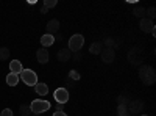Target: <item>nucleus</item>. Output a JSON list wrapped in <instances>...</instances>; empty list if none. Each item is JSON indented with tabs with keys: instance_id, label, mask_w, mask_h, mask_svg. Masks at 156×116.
Wrapping results in <instances>:
<instances>
[{
	"instance_id": "17",
	"label": "nucleus",
	"mask_w": 156,
	"mask_h": 116,
	"mask_svg": "<svg viewBox=\"0 0 156 116\" xmlns=\"http://www.w3.org/2000/svg\"><path fill=\"white\" fill-rule=\"evenodd\" d=\"M9 54H11V50L8 47H0V61H5L9 58Z\"/></svg>"
},
{
	"instance_id": "8",
	"label": "nucleus",
	"mask_w": 156,
	"mask_h": 116,
	"mask_svg": "<svg viewBox=\"0 0 156 116\" xmlns=\"http://www.w3.org/2000/svg\"><path fill=\"white\" fill-rule=\"evenodd\" d=\"M139 27H140L142 32H145V33H153L154 32V22L147 19V17H144V19H140Z\"/></svg>"
},
{
	"instance_id": "27",
	"label": "nucleus",
	"mask_w": 156,
	"mask_h": 116,
	"mask_svg": "<svg viewBox=\"0 0 156 116\" xmlns=\"http://www.w3.org/2000/svg\"><path fill=\"white\" fill-rule=\"evenodd\" d=\"M53 116H67V114L64 113V111H55V113H53Z\"/></svg>"
},
{
	"instance_id": "25",
	"label": "nucleus",
	"mask_w": 156,
	"mask_h": 116,
	"mask_svg": "<svg viewBox=\"0 0 156 116\" xmlns=\"http://www.w3.org/2000/svg\"><path fill=\"white\" fill-rule=\"evenodd\" d=\"M0 116H14V114H12V110L11 108H3L2 113H0Z\"/></svg>"
},
{
	"instance_id": "19",
	"label": "nucleus",
	"mask_w": 156,
	"mask_h": 116,
	"mask_svg": "<svg viewBox=\"0 0 156 116\" xmlns=\"http://www.w3.org/2000/svg\"><path fill=\"white\" fill-rule=\"evenodd\" d=\"M19 110H20V116H30V114H31V108H30V105H27V104H22Z\"/></svg>"
},
{
	"instance_id": "12",
	"label": "nucleus",
	"mask_w": 156,
	"mask_h": 116,
	"mask_svg": "<svg viewBox=\"0 0 156 116\" xmlns=\"http://www.w3.org/2000/svg\"><path fill=\"white\" fill-rule=\"evenodd\" d=\"M22 71H23V68H22V63H20L19 60H12V61H9V72L20 75Z\"/></svg>"
},
{
	"instance_id": "15",
	"label": "nucleus",
	"mask_w": 156,
	"mask_h": 116,
	"mask_svg": "<svg viewBox=\"0 0 156 116\" xmlns=\"http://www.w3.org/2000/svg\"><path fill=\"white\" fill-rule=\"evenodd\" d=\"M34 91L39 94V96H45L47 93H48V86L45 85V83H41V82H37L36 85H34Z\"/></svg>"
},
{
	"instance_id": "23",
	"label": "nucleus",
	"mask_w": 156,
	"mask_h": 116,
	"mask_svg": "<svg viewBox=\"0 0 156 116\" xmlns=\"http://www.w3.org/2000/svg\"><path fill=\"white\" fill-rule=\"evenodd\" d=\"M105 46H106V49H114L115 43H114L112 38H106V39H105Z\"/></svg>"
},
{
	"instance_id": "22",
	"label": "nucleus",
	"mask_w": 156,
	"mask_h": 116,
	"mask_svg": "<svg viewBox=\"0 0 156 116\" xmlns=\"http://www.w3.org/2000/svg\"><path fill=\"white\" fill-rule=\"evenodd\" d=\"M69 77H70L72 80H80V72L72 69V71H69Z\"/></svg>"
},
{
	"instance_id": "30",
	"label": "nucleus",
	"mask_w": 156,
	"mask_h": 116,
	"mask_svg": "<svg viewBox=\"0 0 156 116\" xmlns=\"http://www.w3.org/2000/svg\"><path fill=\"white\" fill-rule=\"evenodd\" d=\"M33 116H39V114H33Z\"/></svg>"
},
{
	"instance_id": "10",
	"label": "nucleus",
	"mask_w": 156,
	"mask_h": 116,
	"mask_svg": "<svg viewBox=\"0 0 156 116\" xmlns=\"http://www.w3.org/2000/svg\"><path fill=\"white\" fill-rule=\"evenodd\" d=\"M36 58H37V63H41V64H45V63H48V58H50V55H48V50L47 49H39L37 52H36Z\"/></svg>"
},
{
	"instance_id": "4",
	"label": "nucleus",
	"mask_w": 156,
	"mask_h": 116,
	"mask_svg": "<svg viewBox=\"0 0 156 116\" xmlns=\"http://www.w3.org/2000/svg\"><path fill=\"white\" fill-rule=\"evenodd\" d=\"M19 79H22V82L28 86H34L37 83V74L33 69H23L19 75Z\"/></svg>"
},
{
	"instance_id": "21",
	"label": "nucleus",
	"mask_w": 156,
	"mask_h": 116,
	"mask_svg": "<svg viewBox=\"0 0 156 116\" xmlns=\"http://www.w3.org/2000/svg\"><path fill=\"white\" fill-rule=\"evenodd\" d=\"M117 113H119V116H131L126 108V105H119V108H117Z\"/></svg>"
},
{
	"instance_id": "13",
	"label": "nucleus",
	"mask_w": 156,
	"mask_h": 116,
	"mask_svg": "<svg viewBox=\"0 0 156 116\" xmlns=\"http://www.w3.org/2000/svg\"><path fill=\"white\" fill-rule=\"evenodd\" d=\"M41 44H42L44 49L53 46V44H55V36H53V35H48V33L42 35V36H41Z\"/></svg>"
},
{
	"instance_id": "24",
	"label": "nucleus",
	"mask_w": 156,
	"mask_h": 116,
	"mask_svg": "<svg viewBox=\"0 0 156 116\" xmlns=\"http://www.w3.org/2000/svg\"><path fill=\"white\" fill-rule=\"evenodd\" d=\"M56 0H44V6L48 9V8H53V6H56Z\"/></svg>"
},
{
	"instance_id": "11",
	"label": "nucleus",
	"mask_w": 156,
	"mask_h": 116,
	"mask_svg": "<svg viewBox=\"0 0 156 116\" xmlns=\"http://www.w3.org/2000/svg\"><path fill=\"white\" fill-rule=\"evenodd\" d=\"M58 60H59V63H66V61H69L70 58H72V52L69 49H61V50H58Z\"/></svg>"
},
{
	"instance_id": "20",
	"label": "nucleus",
	"mask_w": 156,
	"mask_h": 116,
	"mask_svg": "<svg viewBox=\"0 0 156 116\" xmlns=\"http://www.w3.org/2000/svg\"><path fill=\"white\" fill-rule=\"evenodd\" d=\"M154 16H156V8H154V6H150L148 9H145V17H147V19L153 21Z\"/></svg>"
},
{
	"instance_id": "29",
	"label": "nucleus",
	"mask_w": 156,
	"mask_h": 116,
	"mask_svg": "<svg viewBox=\"0 0 156 116\" xmlns=\"http://www.w3.org/2000/svg\"><path fill=\"white\" fill-rule=\"evenodd\" d=\"M140 116H148V114H140Z\"/></svg>"
},
{
	"instance_id": "26",
	"label": "nucleus",
	"mask_w": 156,
	"mask_h": 116,
	"mask_svg": "<svg viewBox=\"0 0 156 116\" xmlns=\"http://www.w3.org/2000/svg\"><path fill=\"white\" fill-rule=\"evenodd\" d=\"M55 108H56V111H64V105L62 104H56Z\"/></svg>"
},
{
	"instance_id": "2",
	"label": "nucleus",
	"mask_w": 156,
	"mask_h": 116,
	"mask_svg": "<svg viewBox=\"0 0 156 116\" xmlns=\"http://www.w3.org/2000/svg\"><path fill=\"white\" fill-rule=\"evenodd\" d=\"M50 102L48 100H42V99H34L31 104H30V108H31V113L34 114H41V113H45L47 110H50Z\"/></svg>"
},
{
	"instance_id": "18",
	"label": "nucleus",
	"mask_w": 156,
	"mask_h": 116,
	"mask_svg": "<svg viewBox=\"0 0 156 116\" xmlns=\"http://www.w3.org/2000/svg\"><path fill=\"white\" fill-rule=\"evenodd\" d=\"M133 14H134L136 17L144 19V17H145V8H142V6H137V8H134V9H133Z\"/></svg>"
},
{
	"instance_id": "3",
	"label": "nucleus",
	"mask_w": 156,
	"mask_h": 116,
	"mask_svg": "<svg viewBox=\"0 0 156 116\" xmlns=\"http://www.w3.org/2000/svg\"><path fill=\"white\" fill-rule=\"evenodd\" d=\"M84 46V36L76 33V35H72V38L69 39V50L70 52H80L81 47Z\"/></svg>"
},
{
	"instance_id": "6",
	"label": "nucleus",
	"mask_w": 156,
	"mask_h": 116,
	"mask_svg": "<svg viewBox=\"0 0 156 116\" xmlns=\"http://www.w3.org/2000/svg\"><path fill=\"white\" fill-rule=\"evenodd\" d=\"M126 108H128L129 114L131 113H140L142 110H144V102L142 100H129L126 104Z\"/></svg>"
},
{
	"instance_id": "5",
	"label": "nucleus",
	"mask_w": 156,
	"mask_h": 116,
	"mask_svg": "<svg viewBox=\"0 0 156 116\" xmlns=\"http://www.w3.org/2000/svg\"><path fill=\"white\" fill-rule=\"evenodd\" d=\"M53 97H55V100H56V104L66 105L67 100H69V91H67L66 88H58V89H55Z\"/></svg>"
},
{
	"instance_id": "9",
	"label": "nucleus",
	"mask_w": 156,
	"mask_h": 116,
	"mask_svg": "<svg viewBox=\"0 0 156 116\" xmlns=\"http://www.w3.org/2000/svg\"><path fill=\"white\" fill-rule=\"evenodd\" d=\"M47 33L48 35H53L55 36V33H58L59 32V27H61V24H59V21L58 19H51V21H48L47 22Z\"/></svg>"
},
{
	"instance_id": "16",
	"label": "nucleus",
	"mask_w": 156,
	"mask_h": 116,
	"mask_svg": "<svg viewBox=\"0 0 156 116\" xmlns=\"http://www.w3.org/2000/svg\"><path fill=\"white\" fill-rule=\"evenodd\" d=\"M19 75L17 74H12V72H9L8 75H6V83L9 85V86H16L17 83H19Z\"/></svg>"
},
{
	"instance_id": "28",
	"label": "nucleus",
	"mask_w": 156,
	"mask_h": 116,
	"mask_svg": "<svg viewBox=\"0 0 156 116\" xmlns=\"http://www.w3.org/2000/svg\"><path fill=\"white\" fill-rule=\"evenodd\" d=\"M73 58H75V60H80V58H81V55H80V52H75V55H73Z\"/></svg>"
},
{
	"instance_id": "7",
	"label": "nucleus",
	"mask_w": 156,
	"mask_h": 116,
	"mask_svg": "<svg viewBox=\"0 0 156 116\" xmlns=\"http://www.w3.org/2000/svg\"><path fill=\"white\" fill-rule=\"evenodd\" d=\"M101 61L103 63H106V64H111L115 58V50L114 49H103L101 50Z\"/></svg>"
},
{
	"instance_id": "14",
	"label": "nucleus",
	"mask_w": 156,
	"mask_h": 116,
	"mask_svg": "<svg viewBox=\"0 0 156 116\" xmlns=\"http://www.w3.org/2000/svg\"><path fill=\"white\" fill-rule=\"evenodd\" d=\"M101 50H103V43H100V41H95L89 46V54H92V55L101 54Z\"/></svg>"
},
{
	"instance_id": "1",
	"label": "nucleus",
	"mask_w": 156,
	"mask_h": 116,
	"mask_svg": "<svg viewBox=\"0 0 156 116\" xmlns=\"http://www.w3.org/2000/svg\"><path fill=\"white\" fill-rule=\"evenodd\" d=\"M139 79L142 80V83L144 85H153L156 82V72L151 66H148V64H144V66L139 68Z\"/></svg>"
}]
</instances>
